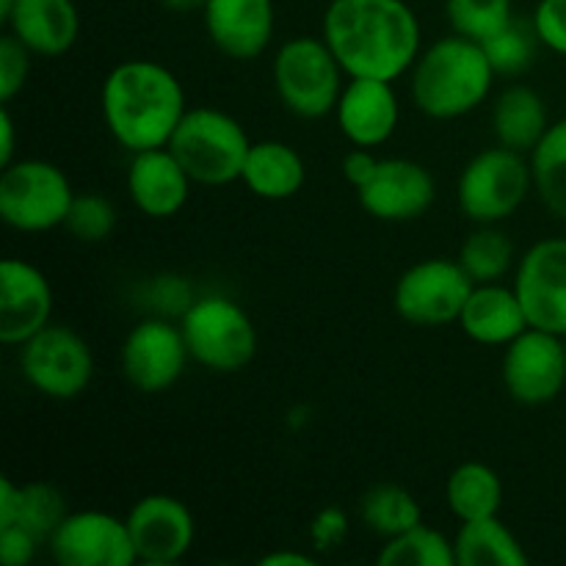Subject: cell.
<instances>
[{"mask_svg":"<svg viewBox=\"0 0 566 566\" xmlns=\"http://www.w3.org/2000/svg\"><path fill=\"white\" fill-rule=\"evenodd\" d=\"M321 36L348 77L409 75L423 50V28L407 0H329Z\"/></svg>","mask_w":566,"mask_h":566,"instance_id":"obj_1","label":"cell"},{"mask_svg":"<svg viewBox=\"0 0 566 566\" xmlns=\"http://www.w3.org/2000/svg\"><path fill=\"white\" fill-rule=\"evenodd\" d=\"M186 111V88L180 77L153 59L122 61L99 86L105 130L130 155L169 147Z\"/></svg>","mask_w":566,"mask_h":566,"instance_id":"obj_2","label":"cell"},{"mask_svg":"<svg viewBox=\"0 0 566 566\" xmlns=\"http://www.w3.org/2000/svg\"><path fill=\"white\" fill-rule=\"evenodd\" d=\"M495 81L481 42L451 31V36L420 50L409 70V97L429 119L453 122L479 111L490 99Z\"/></svg>","mask_w":566,"mask_h":566,"instance_id":"obj_3","label":"cell"},{"mask_svg":"<svg viewBox=\"0 0 566 566\" xmlns=\"http://www.w3.org/2000/svg\"><path fill=\"white\" fill-rule=\"evenodd\" d=\"M249 147H252V138L247 127L235 116L213 105L188 108L169 142V149L186 166L191 180L205 188L230 186L241 180Z\"/></svg>","mask_w":566,"mask_h":566,"instance_id":"obj_4","label":"cell"},{"mask_svg":"<svg viewBox=\"0 0 566 566\" xmlns=\"http://www.w3.org/2000/svg\"><path fill=\"white\" fill-rule=\"evenodd\" d=\"M191 363L210 374H241L258 354V326L235 298L205 293L180 315Z\"/></svg>","mask_w":566,"mask_h":566,"instance_id":"obj_5","label":"cell"},{"mask_svg":"<svg viewBox=\"0 0 566 566\" xmlns=\"http://www.w3.org/2000/svg\"><path fill=\"white\" fill-rule=\"evenodd\" d=\"M346 77L324 36H291L271 61V81L282 108L307 122L335 114Z\"/></svg>","mask_w":566,"mask_h":566,"instance_id":"obj_6","label":"cell"},{"mask_svg":"<svg viewBox=\"0 0 566 566\" xmlns=\"http://www.w3.org/2000/svg\"><path fill=\"white\" fill-rule=\"evenodd\" d=\"M534 191L528 155L503 144L475 153L457 180V205L473 224H501L512 219Z\"/></svg>","mask_w":566,"mask_h":566,"instance_id":"obj_7","label":"cell"},{"mask_svg":"<svg viewBox=\"0 0 566 566\" xmlns=\"http://www.w3.org/2000/svg\"><path fill=\"white\" fill-rule=\"evenodd\" d=\"M75 193L61 166L42 158H20L0 171V219L22 235L59 230Z\"/></svg>","mask_w":566,"mask_h":566,"instance_id":"obj_8","label":"cell"},{"mask_svg":"<svg viewBox=\"0 0 566 566\" xmlns=\"http://www.w3.org/2000/svg\"><path fill=\"white\" fill-rule=\"evenodd\" d=\"M20 374L39 396L72 401L92 385L94 352L81 332L50 321L20 346Z\"/></svg>","mask_w":566,"mask_h":566,"instance_id":"obj_9","label":"cell"},{"mask_svg":"<svg viewBox=\"0 0 566 566\" xmlns=\"http://www.w3.org/2000/svg\"><path fill=\"white\" fill-rule=\"evenodd\" d=\"M475 282L459 260L426 258L409 265L392 287V307L407 324L437 329L459 324Z\"/></svg>","mask_w":566,"mask_h":566,"instance_id":"obj_10","label":"cell"},{"mask_svg":"<svg viewBox=\"0 0 566 566\" xmlns=\"http://www.w3.org/2000/svg\"><path fill=\"white\" fill-rule=\"evenodd\" d=\"M191 354L177 321L166 315H147L122 340V376L133 390L160 396L171 390L186 374Z\"/></svg>","mask_w":566,"mask_h":566,"instance_id":"obj_11","label":"cell"},{"mask_svg":"<svg viewBox=\"0 0 566 566\" xmlns=\"http://www.w3.org/2000/svg\"><path fill=\"white\" fill-rule=\"evenodd\" d=\"M501 379L509 396L523 407H545L566 387V340L556 332L528 326L503 346Z\"/></svg>","mask_w":566,"mask_h":566,"instance_id":"obj_12","label":"cell"},{"mask_svg":"<svg viewBox=\"0 0 566 566\" xmlns=\"http://www.w3.org/2000/svg\"><path fill=\"white\" fill-rule=\"evenodd\" d=\"M59 566H133L138 564L125 517L103 509L70 512L48 539Z\"/></svg>","mask_w":566,"mask_h":566,"instance_id":"obj_13","label":"cell"},{"mask_svg":"<svg viewBox=\"0 0 566 566\" xmlns=\"http://www.w3.org/2000/svg\"><path fill=\"white\" fill-rule=\"evenodd\" d=\"M138 564L171 566L188 556L197 539V523L186 501L169 492H149L127 512Z\"/></svg>","mask_w":566,"mask_h":566,"instance_id":"obj_14","label":"cell"},{"mask_svg":"<svg viewBox=\"0 0 566 566\" xmlns=\"http://www.w3.org/2000/svg\"><path fill=\"white\" fill-rule=\"evenodd\" d=\"M437 199V180L429 166L412 158H379L376 171L357 188V202L370 219L407 224L429 213Z\"/></svg>","mask_w":566,"mask_h":566,"instance_id":"obj_15","label":"cell"},{"mask_svg":"<svg viewBox=\"0 0 566 566\" xmlns=\"http://www.w3.org/2000/svg\"><path fill=\"white\" fill-rule=\"evenodd\" d=\"M512 285L531 326L566 335V238L536 241L517 260Z\"/></svg>","mask_w":566,"mask_h":566,"instance_id":"obj_16","label":"cell"},{"mask_svg":"<svg viewBox=\"0 0 566 566\" xmlns=\"http://www.w3.org/2000/svg\"><path fill=\"white\" fill-rule=\"evenodd\" d=\"M53 285L39 265L22 258L0 263V343L22 346L53 318Z\"/></svg>","mask_w":566,"mask_h":566,"instance_id":"obj_17","label":"cell"},{"mask_svg":"<svg viewBox=\"0 0 566 566\" xmlns=\"http://www.w3.org/2000/svg\"><path fill=\"white\" fill-rule=\"evenodd\" d=\"M332 116L352 147H381L396 136L401 125V99L396 83L376 81V77H348Z\"/></svg>","mask_w":566,"mask_h":566,"instance_id":"obj_18","label":"cell"},{"mask_svg":"<svg viewBox=\"0 0 566 566\" xmlns=\"http://www.w3.org/2000/svg\"><path fill=\"white\" fill-rule=\"evenodd\" d=\"M202 25L221 55L254 61L274 42L276 6L274 0H208Z\"/></svg>","mask_w":566,"mask_h":566,"instance_id":"obj_19","label":"cell"},{"mask_svg":"<svg viewBox=\"0 0 566 566\" xmlns=\"http://www.w3.org/2000/svg\"><path fill=\"white\" fill-rule=\"evenodd\" d=\"M125 182L133 208L155 221L175 219L197 186L169 147L133 153Z\"/></svg>","mask_w":566,"mask_h":566,"instance_id":"obj_20","label":"cell"},{"mask_svg":"<svg viewBox=\"0 0 566 566\" xmlns=\"http://www.w3.org/2000/svg\"><path fill=\"white\" fill-rule=\"evenodd\" d=\"M6 31L39 59H59L81 36V11L75 0H14Z\"/></svg>","mask_w":566,"mask_h":566,"instance_id":"obj_21","label":"cell"},{"mask_svg":"<svg viewBox=\"0 0 566 566\" xmlns=\"http://www.w3.org/2000/svg\"><path fill=\"white\" fill-rule=\"evenodd\" d=\"M459 326L470 340L481 346H509L531 324L514 285L486 282L473 287L459 315Z\"/></svg>","mask_w":566,"mask_h":566,"instance_id":"obj_22","label":"cell"},{"mask_svg":"<svg viewBox=\"0 0 566 566\" xmlns=\"http://www.w3.org/2000/svg\"><path fill=\"white\" fill-rule=\"evenodd\" d=\"M241 182L252 197L265 199V202H285L296 197L307 182V164L293 144L263 138L249 147Z\"/></svg>","mask_w":566,"mask_h":566,"instance_id":"obj_23","label":"cell"},{"mask_svg":"<svg viewBox=\"0 0 566 566\" xmlns=\"http://www.w3.org/2000/svg\"><path fill=\"white\" fill-rule=\"evenodd\" d=\"M545 97L528 83H512L492 103V133L495 142L528 155L551 127Z\"/></svg>","mask_w":566,"mask_h":566,"instance_id":"obj_24","label":"cell"},{"mask_svg":"<svg viewBox=\"0 0 566 566\" xmlns=\"http://www.w3.org/2000/svg\"><path fill=\"white\" fill-rule=\"evenodd\" d=\"M457 566H528V553L512 528L495 517L468 520L453 536Z\"/></svg>","mask_w":566,"mask_h":566,"instance_id":"obj_25","label":"cell"},{"mask_svg":"<svg viewBox=\"0 0 566 566\" xmlns=\"http://www.w3.org/2000/svg\"><path fill=\"white\" fill-rule=\"evenodd\" d=\"M446 503L459 523L495 517L503 506V481L486 462H462L446 481Z\"/></svg>","mask_w":566,"mask_h":566,"instance_id":"obj_26","label":"cell"},{"mask_svg":"<svg viewBox=\"0 0 566 566\" xmlns=\"http://www.w3.org/2000/svg\"><path fill=\"white\" fill-rule=\"evenodd\" d=\"M528 160L539 202L553 219L566 221V116L547 127Z\"/></svg>","mask_w":566,"mask_h":566,"instance_id":"obj_27","label":"cell"},{"mask_svg":"<svg viewBox=\"0 0 566 566\" xmlns=\"http://www.w3.org/2000/svg\"><path fill=\"white\" fill-rule=\"evenodd\" d=\"M457 260L475 285L503 282L517 269V249L497 224H475V230L459 247Z\"/></svg>","mask_w":566,"mask_h":566,"instance_id":"obj_28","label":"cell"},{"mask_svg":"<svg viewBox=\"0 0 566 566\" xmlns=\"http://www.w3.org/2000/svg\"><path fill=\"white\" fill-rule=\"evenodd\" d=\"M359 520L370 534L392 539V536L423 523V509L407 486L376 484L359 497Z\"/></svg>","mask_w":566,"mask_h":566,"instance_id":"obj_29","label":"cell"},{"mask_svg":"<svg viewBox=\"0 0 566 566\" xmlns=\"http://www.w3.org/2000/svg\"><path fill=\"white\" fill-rule=\"evenodd\" d=\"M379 566H457L453 539L431 525L418 523L403 534L385 539L379 556Z\"/></svg>","mask_w":566,"mask_h":566,"instance_id":"obj_30","label":"cell"},{"mask_svg":"<svg viewBox=\"0 0 566 566\" xmlns=\"http://www.w3.org/2000/svg\"><path fill=\"white\" fill-rule=\"evenodd\" d=\"M481 48H484L486 59H490L497 77H520L536 64V55H539L542 44L536 39L531 20H517L514 17L495 36L481 42Z\"/></svg>","mask_w":566,"mask_h":566,"instance_id":"obj_31","label":"cell"},{"mask_svg":"<svg viewBox=\"0 0 566 566\" xmlns=\"http://www.w3.org/2000/svg\"><path fill=\"white\" fill-rule=\"evenodd\" d=\"M66 514H70V506H66V497L59 486L48 484V481H31V484H22L20 509H17V517L11 525H22L48 545V539L64 523Z\"/></svg>","mask_w":566,"mask_h":566,"instance_id":"obj_32","label":"cell"},{"mask_svg":"<svg viewBox=\"0 0 566 566\" xmlns=\"http://www.w3.org/2000/svg\"><path fill=\"white\" fill-rule=\"evenodd\" d=\"M446 17L453 33L486 42L514 20V0H446Z\"/></svg>","mask_w":566,"mask_h":566,"instance_id":"obj_33","label":"cell"},{"mask_svg":"<svg viewBox=\"0 0 566 566\" xmlns=\"http://www.w3.org/2000/svg\"><path fill=\"white\" fill-rule=\"evenodd\" d=\"M116 221V205L111 202L105 193L97 191H81L72 199V208L66 213L64 230L66 235L75 238L81 243H103L114 235Z\"/></svg>","mask_w":566,"mask_h":566,"instance_id":"obj_34","label":"cell"},{"mask_svg":"<svg viewBox=\"0 0 566 566\" xmlns=\"http://www.w3.org/2000/svg\"><path fill=\"white\" fill-rule=\"evenodd\" d=\"M33 53L17 42L9 31L0 39V103H9L25 88Z\"/></svg>","mask_w":566,"mask_h":566,"instance_id":"obj_35","label":"cell"},{"mask_svg":"<svg viewBox=\"0 0 566 566\" xmlns=\"http://www.w3.org/2000/svg\"><path fill=\"white\" fill-rule=\"evenodd\" d=\"M531 25L542 48L566 59V0H536Z\"/></svg>","mask_w":566,"mask_h":566,"instance_id":"obj_36","label":"cell"},{"mask_svg":"<svg viewBox=\"0 0 566 566\" xmlns=\"http://www.w3.org/2000/svg\"><path fill=\"white\" fill-rule=\"evenodd\" d=\"M348 528H352L348 514L340 506H326L315 514L313 525H310V539H313L315 551H335L346 542Z\"/></svg>","mask_w":566,"mask_h":566,"instance_id":"obj_37","label":"cell"},{"mask_svg":"<svg viewBox=\"0 0 566 566\" xmlns=\"http://www.w3.org/2000/svg\"><path fill=\"white\" fill-rule=\"evenodd\" d=\"M42 545L44 542L22 525H3L0 528V562L3 566H28L36 558Z\"/></svg>","mask_w":566,"mask_h":566,"instance_id":"obj_38","label":"cell"},{"mask_svg":"<svg viewBox=\"0 0 566 566\" xmlns=\"http://www.w3.org/2000/svg\"><path fill=\"white\" fill-rule=\"evenodd\" d=\"M376 164H379V155H376V149H368V147H352L346 153V158H343V177H346L348 186L357 191L359 186H365V182L370 180V175L376 171Z\"/></svg>","mask_w":566,"mask_h":566,"instance_id":"obj_39","label":"cell"},{"mask_svg":"<svg viewBox=\"0 0 566 566\" xmlns=\"http://www.w3.org/2000/svg\"><path fill=\"white\" fill-rule=\"evenodd\" d=\"M17 155V127H14V116H11L9 103H3L0 108V166L14 164Z\"/></svg>","mask_w":566,"mask_h":566,"instance_id":"obj_40","label":"cell"},{"mask_svg":"<svg viewBox=\"0 0 566 566\" xmlns=\"http://www.w3.org/2000/svg\"><path fill=\"white\" fill-rule=\"evenodd\" d=\"M20 490L22 486H17L9 475L0 479V528L14 523L17 509H20Z\"/></svg>","mask_w":566,"mask_h":566,"instance_id":"obj_41","label":"cell"},{"mask_svg":"<svg viewBox=\"0 0 566 566\" xmlns=\"http://www.w3.org/2000/svg\"><path fill=\"white\" fill-rule=\"evenodd\" d=\"M263 566H315V558L310 553L298 551H276L269 553V556L260 558Z\"/></svg>","mask_w":566,"mask_h":566,"instance_id":"obj_42","label":"cell"},{"mask_svg":"<svg viewBox=\"0 0 566 566\" xmlns=\"http://www.w3.org/2000/svg\"><path fill=\"white\" fill-rule=\"evenodd\" d=\"M205 3L208 0H160V6L171 14H202Z\"/></svg>","mask_w":566,"mask_h":566,"instance_id":"obj_43","label":"cell"},{"mask_svg":"<svg viewBox=\"0 0 566 566\" xmlns=\"http://www.w3.org/2000/svg\"><path fill=\"white\" fill-rule=\"evenodd\" d=\"M11 6H14V0H0V22H3L6 17H9Z\"/></svg>","mask_w":566,"mask_h":566,"instance_id":"obj_44","label":"cell"},{"mask_svg":"<svg viewBox=\"0 0 566 566\" xmlns=\"http://www.w3.org/2000/svg\"><path fill=\"white\" fill-rule=\"evenodd\" d=\"M564 340H566V335H564Z\"/></svg>","mask_w":566,"mask_h":566,"instance_id":"obj_45","label":"cell"}]
</instances>
